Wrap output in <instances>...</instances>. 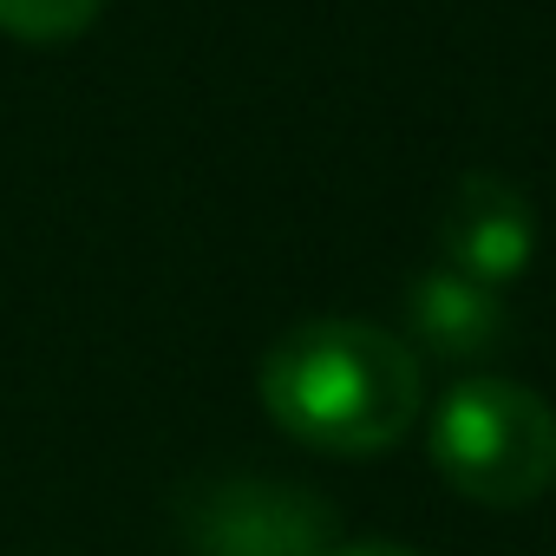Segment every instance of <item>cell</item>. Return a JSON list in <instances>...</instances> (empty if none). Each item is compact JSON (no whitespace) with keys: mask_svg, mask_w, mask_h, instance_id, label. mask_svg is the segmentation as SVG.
I'll return each mask as SVG.
<instances>
[{"mask_svg":"<svg viewBox=\"0 0 556 556\" xmlns=\"http://www.w3.org/2000/svg\"><path fill=\"white\" fill-rule=\"evenodd\" d=\"M432 236H439V255L452 275H471L484 289H510L536 262V203L523 184H510L497 170H465L445 190Z\"/></svg>","mask_w":556,"mask_h":556,"instance_id":"277c9868","label":"cell"},{"mask_svg":"<svg viewBox=\"0 0 556 556\" xmlns=\"http://www.w3.org/2000/svg\"><path fill=\"white\" fill-rule=\"evenodd\" d=\"M419 361H445V367H484L510 348V308L497 289L471 282L452 268H426L406 282V334H400Z\"/></svg>","mask_w":556,"mask_h":556,"instance_id":"5b68a950","label":"cell"},{"mask_svg":"<svg viewBox=\"0 0 556 556\" xmlns=\"http://www.w3.org/2000/svg\"><path fill=\"white\" fill-rule=\"evenodd\" d=\"M262 413L328 458H380L426 413V361L374 321H302L255 367Z\"/></svg>","mask_w":556,"mask_h":556,"instance_id":"6da1fadb","label":"cell"},{"mask_svg":"<svg viewBox=\"0 0 556 556\" xmlns=\"http://www.w3.org/2000/svg\"><path fill=\"white\" fill-rule=\"evenodd\" d=\"M170 517L190 556H328L341 543V523L321 491L249 471L190 478Z\"/></svg>","mask_w":556,"mask_h":556,"instance_id":"3957f363","label":"cell"},{"mask_svg":"<svg viewBox=\"0 0 556 556\" xmlns=\"http://www.w3.org/2000/svg\"><path fill=\"white\" fill-rule=\"evenodd\" d=\"M426 452L458 497L484 510H530L556 484V413L536 387L471 374L432 406Z\"/></svg>","mask_w":556,"mask_h":556,"instance_id":"7a4b0ae2","label":"cell"},{"mask_svg":"<svg viewBox=\"0 0 556 556\" xmlns=\"http://www.w3.org/2000/svg\"><path fill=\"white\" fill-rule=\"evenodd\" d=\"M105 0H0V34L27 47H66L99 21Z\"/></svg>","mask_w":556,"mask_h":556,"instance_id":"8992f818","label":"cell"},{"mask_svg":"<svg viewBox=\"0 0 556 556\" xmlns=\"http://www.w3.org/2000/svg\"><path fill=\"white\" fill-rule=\"evenodd\" d=\"M328 556H426V549H406V543H334Z\"/></svg>","mask_w":556,"mask_h":556,"instance_id":"52a82bcc","label":"cell"}]
</instances>
